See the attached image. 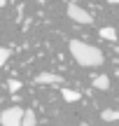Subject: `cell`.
<instances>
[{"instance_id": "14", "label": "cell", "mask_w": 119, "mask_h": 126, "mask_svg": "<svg viewBox=\"0 0 119 126\" xmlns=\"http://www.w3.org/2000/svg\"><path fill=\"white\" fill-rule=\"evenodd\" d=\"M115 51H117V54H119V47H115Z\"/></svg>"}, {"instance_id": "5", "label": "cell", "mask_w": 119, "mask_h": 126, "mask_svg": "<svg viewBox=\"0 0 119 126\" xmlns=\"http://www.w3.org/2000/svg\"><path fill=\"white\" fill-rule=\"evenodd\" d=\"M93 89L107 91V89H110V77H107V75H96V77H93Z\"/></svg>"}, {"instance_id": "11", "label": "cell", "mask_w": 119, "mask_h": 126, "mask_svg": "<svg viewBox=\"0 0 119 126\" xmlns=\"http://www.w3.org/2000/svg\"><path fill=\"white\" fill-rule=\"evenodd\" d=\"M7 89L12 91V94H16V91L21 89V82H19V79H9V82H7Z\"/></svg>"}, {"instance_id": "9", "label": "cell", "mask_w": 119, "mask_h": 126, "mask_svg": "<svg viewBox=\"0 0 119 126\" xmlns=\"http://www.w3.org/2000/svg\"><path fill=\"white\" fill-rule=\"evenodd\" d=\"M101 119H103V122H119V112H117V110H103Z\"/></svg>"}, {"instance_id": "12", "label": "cell", "mask_w": 119, "mask_h": 126, "mask_svg": "<svg viewBox=\"0 0 119 126\" xmlns=\"http://www.w3.org/2000/svg\"><path fill=\"white\" fill-rule=\"evenodd\" d=\"M107 2H110V5H119V0H107Z\"/></svg>"}, {"instance_id": "8", "label": "cell", "mask_w": 119, "mask_h": 126, "mask_svg": "<svg viewBox=\"0 0 119 126\" xmlns=\"http://www.w3.org/2000/svg\"><path fill=\"white\" fill-rule=\"evenodd\" d=\"M98 35L103 37V40H110V42H115L117 40V31L112 26H105V28H101V31H98Z\"/></svg>"}, {"instance_id": "6", "label": "cell", "mask_w": 119, "mask_h": 126, "mask_svg": "<svg viewBox=\"0 0 119 126\" xmlns=\"http://www.w3.org/2000/svg\"><path fill=\"white\" fill-rule=\"evenodd\" d=\"M61 98H63L65 103H77V100L82 98V94H79V91H73V89H61Z\"/></svg>"}, {"instance_id": "7", "label": "cell", "mask_w": 119, "mask_h": 126, "mask_svg": "<svg viewBox=\"0 0 119 126\" xmlns=\"http://www.w3.org/2000/svg\"><path fill=\"white\" fill-rule=\"evenodd\" d=\"M21 126H37V117H35V112H33V110H23Z\"/></svg>"}, {"instance_id": "4", "label": "cell", "mask_w": 119, "mask_h": 126, "mask_svg": "<svg viewBox=\"0 0 119 126\" xmlns=\"http://www.w3.org/2000/svg\"><path fill=\"white\" fill-rule=\"evenodd\" d=\"M35 84H63V77L56 72H40L35 75Z\"/></svg>"}, {"instance_id": "3", "label": "cell", "mask_w": 119, "mask_h": 126, "mask_svg": "<svg viewBox=\"0 0 119 126\" xmlns=\"http://www.w3.org/2000/svg\"><path fill=\"white\" fill-rule=\"evenodd\" d=\"M68 16L73 19L75 23H91V21H93V16L87 12V9H82L77 2H70V5H68Z\"/></svg>"}, {"instance_id": "1", "label": "cell", "mask_w": 119, "mask_h": 126, "mask_svg": "<svg viewBox=\"0 0 119 126\" xmlns=\"http://www.w3.org/2000/svg\"><path fill=\"white\" fill-rule=\"evenodd\" d=\"M68 47H70L73 59L82 68H98V65H103V61H105V56H103V51L98 49V47L87 45V42H82V40H70Z\"/></svg>"}, {"instance_id": "10", "label": "cell", "mask_w": 119, "mask_h": 126, "mask_svg": "<svg viewBox=\"0 0 119 126\" xmlns=\"http://www.w3.org/2000/svg\"><path fill=\"white\" fill-rule=\"evenodd\" d=\"M9 56H12V49H7V47H0V65H5Z\"/></svg>"}, {"instance_id": "2", "label": "cell", "mask_w": 119, "mask_h": 126, "mask_svg": "<svg viewBox=\"0 0 119 126\" xmlns=\"http://www.w3.org/2000/svg\"><path fill=\"white\" fill-rule=\"evenodd\" d=\"M21 117H23V108L14 105L0 112V124L2 126H21Z\"/></svg>"}, {"instance_id": "13", "label": "cell", "mask_w": 119, "mask_h": 126, "mask_svg": "<svg viewBox=\"0 0 119 126\" xmlns=\"http://www.w3.org/2000/svg\"><path fill=\"white\" fill-rule=\"evenodd\" d=\"M5 5H7V0H0V7H5Z\"/></svg>"}]
</instances>
